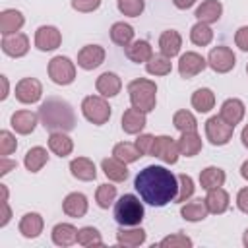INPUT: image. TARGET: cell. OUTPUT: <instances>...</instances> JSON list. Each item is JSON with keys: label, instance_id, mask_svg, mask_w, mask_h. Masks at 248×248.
Here are the masks:
<instances>
[{"label": "cell", "instance_id": "cell-7", "mask_svg": "<svg viewBox=\"0 0 248 248\" xmlns=\"http://www.w3.org/2000/svg\"><path fill=\"white\" fill-rule=\"evenodd\" d=\"M234 126L227 124L221 116H211L205 122V136L213 145H225L231 141Z\"/></svg>", "mask_w": 248, "mask_h": 248}, {"label": "cell", "instance_id": "cell-36", "mask_svg": "<svg viewBox=\"0 0 248 248\" xmlns=\"http://www.w3.org/2000/svg\"><path fill=\"white\" fill-rule=\"evenodd\" d=\"M192 107L198 112H209L215 107V93L207 87H200L192 95Z\"/></svg>", "mask_w": 248, "mask_h": 248}, {"label": "cell", "instance_id": "cell-49", "mask_svg": "<svg viewBox=\"0 0 248 248\" xmlns=\"http://www.w3.org/2000/svg\"><path fill=\"white\" fill-rule=\"evenodd\" d=\"M234 43H236V46H238L240 50L248 52V25H242V27L236 31V35H234Z\"/></svg>", "mask_w": 248, "mask_h": 248}, {"label": "cell", "instance_id": "cell-26", "mask_svg": "<svg viewBox=\"0 0 248 248\" xmlns=\"http://www.w3.org/2000/svg\"><path fill=\"white\" fill-rule=\"evenodd\" d=\"M43 227H45V221L39 213H25L19 221V232L25 238H37L43 232Z\"/></svg>", "mask_w": 248, "mask_h": 248}, {"label": "cell", "instance_id": "cell-27", "mask_svg": "<svg viewBox=\"0 0 248 248\" xmlns=\"http://www.w3.org/2000/svg\"><path fill=\"white\" fill-rule=\"evenodd\" d=\"M221 14H223V6L219 0H205L196 8V17H198V21H203V23L219 21Z\"/></svg>", "mask_w": 248, "mask_h": 248}, {"label": "cell", "instance_id": "cell-31", "mask_svg": "<svg viewBox=\"0 0 248 248\" xmlns=\"http://www.w3.org/2000/svg\"><path fill=\"white\" fill-rule=\"evenodd\" d=\"M207 213H209V209H207V205H205V200H194V202H188V203H184L182 207H180V215H182V219H186V221H190V223H196V221H203L205 217H207Z\"/></svg>", "mask_w": 248, "mask_h": 248}, {"label": "cell", "instance_id": "cell-18", "mask_svg": "<svg viewBox=\"0 0 248 248\" xmlns=\"http://www.w3.org/2000/svg\"><path fill=\"white\" fill-rule=\"evenodd\" d=\"M244 103L240 101V99H227L223 105H221V110H219V116L227 122V124H231V126H236L242 118H244Z\"/></svg>", "mask_w": 248, "mask_h": 248}, {"label": "cell", "instance_id": "cell-42", "mask_svg": "<svg viewBox=\"0 0 248 248\" xmlns=\"http://www.w3.org/2000/svg\"><path fill=\"white\" fill-rule=\"evenodd\" d=\"M114 198H116V186H112V184H101L97 188L95 200H97V205L101 209H108V205L114 202Z\"/></svg>", "mask_w": 248, "mask_h": 248}, {"label": "cell", "instance_id": "cell-47", "mask_svg": "<svg viewBox=\"0 0 248 248\" xmlns=\"http://www.w3.org/2000/svg\"><path fill=\"white\" fill-rule=\"evenodd\" d=\"M99 6H101V0H72V8L76 12H81V14L95 12Z\"/></svg>", "mask_w": 248, "mask_h": 248}, {"label": "cell", "instance_id": "cell-6", "mask_svg": "<svg viewBox=\"0 0 248 248\" xmlns=\"http://www.w3.org/2000/svg\"><path fill=\"white\" fill-rule=\"evenodd\" d=\"M48 78L56 85H70L76 79V66L68 56H54L48 62Z\"/></svg>", "mask_w": 248, "mask_h": 248}, {"label": "cell", "instance_id": "cell-38", "mask_svg": "<svg viewBox=\"0 0 248 248\" xmlns=\"http://www.w3.org/2000/svg\"><path fill=\"white\" fill-rule=\"evenodd\" d=\"M145 70H147V74H151V76H167V74H170L172 64H170V58H167V56H163V54H153V56L145 62Z\"/></svg>", "mask_w": 248, "mask_h": 248}, {"label": "cell", "instance_id": "cell-54", "mask_svg": "<svg viewBox=\"0 0 248 248\" xmlns=\"http://www.w3.org/2000/svg\"><path fill=\"white\" fill-rule=\"evenodd\" d=\"M0 79H2V93H0V99L4 101V99L8 97V78H6V76H0Z\"/></svg>", "mask_w": 248, "mask_h": 248}, {"label": "cell", "instance_id": "cell-16", "mask_svg": "<svg viewBox=\"0 0 248 248\" xmlns=\"http://www.w3.org/2000/svg\"><path fill=\"white\" fill-rule=\"evenodd\" d=\"M37 120H39V114H35L31 110H16L12 114V118H10V124L17 134L27 136V134H31L35 130Z\"/></svg>", "mask_w": 248, "mask_h": 248}, {"label": "cell", "instance_id": "cell-57", "mask_svg": "<svg viewBox=\"0 0 248 248\" xmlns=\"http://www.w3.org/2000/svg\"><path fill=\"white\" fill-rule=\"evenodd\" d=\"M242 242H244V246L248 248V229L244 231V236H242Z\"/></svg>", "mask_w": 248, "mask_h": 248}, {"label": "cell", "instance_id": "cell-4", "mask_svg": "<svg viewBox=\"0 0 248 248\" xmlns=\"http://www.w3.org/2000/svg\"><path fill=\"white\" fill-rule=\"evenodd\" d=\"M128 95H130L132 107H136L143 112H151L157 103V85L151 79L138 78L128 83Z\"/></svg>", "mask_w": 248, "mask_h": 248}, {"label": "cell", "instance_id": "cell-23", "mask_svg": "<svg viewBox=\"0 0 248 248\" xmlns=\"http://www.w3.org/2000/svg\"><path fill=\"white\" fill-rule=\"evenodd\" d=\"M23 23H25V19H23V14L19 10L8 8L0 14V31H2V35L17 33L23 27Z\"/></svg>", "mask_w": 248, "mask_h": 248}, {"label": "cell", "instance_id": "cell-55", "mask_svg": "<svg viewBox=\"0 0 248 248\" xmlns=\"http://www.w3.org/2000/svg\"><path fill=\"white\" fill-rule=\"evenodd\" d=\"M240 140H242V145L248 147V124L242 128V134H240Z\"/></svg>", "mask_w": 248, "mask_h": 248}, {"label": "cell", "instance_id": "cell-14", "mask_svg": "<svg viewBox=\"0 0 248 248\" xmlns=\"http://www.w3.org/2000/svg\"><path fill=\"white\" fill-rule=\"evenodd\" d=\"M2 50L12 58H21L29 52V39L25 33H12L4 35L2 39Z\"/></svg>", "mask_w": 248, "mask_h": 248}, {"label": "cell", "instance_id": "cell-56", "mask_svg": "<svg viewBox=\"0 0 248 248\" xmlns=\"http://www.w3.org/2000/svg\"><path fill=\"white\" fill-rule=\"evenodd\" d=\"M240 174H242L244 180H248V161L242 163V167H240Z\"/></svg>", "mask_w": 248, "mask_h": 248}, {"label": "cell", "instance_id": "cell-21", "mask_svg": "<svg viewBox=\"0 0 248 248\" xmlns=\"http://www.w3.org/2000/svg\"><path fill=\"white\" fill-rule=\"evenodd\" d=\"M180 46H182V37L178 31L174 29H167L161 33L159 37V48H161V54L167 56V58H172L180 52Z\"/></svg>", "mask_w": 248, "mask_h": 248}, {"label": "cell", "instance_id": "cell-2", "mask_svg": "<svg viewBox=\"0 0 248 248\" xmlns=\"http://www.w3.org/2000/svg\"><path fill=\"white\" fill-rule=\"evenodd\" d=\"M39 120L48 132H70L76 128V112L72 105L60 97H48L39 107Z\"/></svg>", "mask_w": 248, "mask_h": 248}, {"label": "cell", "instance_id": "cell-22", "mask_svg": "<svg viewBox=\"0 0 248 248\" xmlns=\"http://www.w3.org/2000/svg\"><path fill=\"white\" fill-rule=\"evenodd\" d=\"M95 87L97 91L103 95V97H114L120 93L122 89V79L114 74V72H103L97 81H95Z\"/></svg>", "mask_w": 248, "mask_h": 248}, {"label": "cell", "instance_id": "cell-30", "mask_svg": "<svg viewBox=\"0 0 248 248\" xmlns=\"http://www.w3.org/2000/svg\"><path fill=\"white\" fill-rule=\"evenodd\" d=\"M116 242L120 244V246H128V248H136V246H140V244H143L145 242V231L141 229V227H130V229H120L118 232H116Z\"/></svg>", "mask_w": 248, "mask_h": 248}, {"label": "cell", "instance_id": "cell-20", "mask_svg": "<svg viewBox=\"0 0 248 248\" xmlns=\"http://www.w3.org/2000/svg\"><path fill=\"white\" fill-rule=\"evenodd\" d=\"M101 169H103V172L107 174V178L112 180V182H124V180L128 178V174H130L126 163L120 161V159H116L114 155L103 159V161H101Z\"/></svg>", "mask_w": 248, "mask_h": 248}, {"label": "cell", "instance_id": "cell-28", "mask_svg": "<svg viewBox=\"0 0 248 248\" xmlns=\"http://www.w3.org/2000/svg\"><path fill=\"white\" fill-rule=\"evenodd\" d=\"M124 50H126V56H128L132 62H136V64L147 62V60L153 56V48H151V45H149L147 41H143V39L132 41Z\"/></svg>", "mask_w": 248, "mask_h": 248}, {"label": "cell", "instance_id": "cell-34", "mask_svg": "<svg viewBox=\"0 0 248 248\" xmlns=\"http://www.w3.org/2000/svg\"><path fill=\"white\" fill-rule=\"evenodd\" d=\"M48 161V153L45 147L37 145V147H31L27 153H25V159H23V165L29 172H39Z\"/></svg>", "mask_w": 248, "mask_h": 248}, {"label": "cell", "instance_id": "cell-39", "mask_svg": "<svg viewBox=\"0 0 248 248\" xmlns=\"http://www.w3.org/2000/svg\"><path fill=\"white\" fill-rule=\"evenodd\" d=\"M172 124L174 128L182 134V132H196L198 130V120L190 110H176L172 116Z\"/></svg>", "mask_w": 248, "mask_h": 248}, {"label": "cell", "instance_id": "cell-50", "mask_svg": "<svg viewBox=\"0 0 248 248\" xmlns=\"http://www.w3.org/2000/svg\"><path fill=\"white\" fill-rule=\"evenodd\" d=\"M236 205H238V209L242 213L248 215V186L242 188V190H238V194H236Z\"/></svg>", "mask_w": 248, "mask_h": 248}, {"label": "cell", "instance_id": "cell-41", "mask_svg": "<svg viewBox=\"0 0 248 248\" xmlns=\"http://www.w3.org/2000/svg\"><path fill=\"white\" fill-rule=\"evenodd\" d=\"M78 244L81 246H103L101 232L95 227H83L78 231Z\"/></svg>", "mask_w": 248, "mask_h": 248}, {"label": "cell", "instance_id": "cell-51", "mask_svg": "<svg viewBox=\"0 0 248 248\" xmlns=\"http://www.w3.org/2000/svg\"><path fill=\"white\" fill-rule=\"evenodd\" d=\"M0 205H2V219H0V227H6L10 217H12V211H10V205H8V200H0Z\"/></svg>", "mask_w": 248, "mask_h": 248}, {"label": "cell", "instance_id": "cell-53", "mask_svg": "<svg viewBox=\"0 0 248 248\" xmlns=\"http://www.w3.org/2000/svg\"><path fill=\"white\" fill-rule=\"evenodd\" d=\"M172 2H174V6H176L178 10H188L190 6L196 4V0H172Z\"/></svg>", "mask_w": 248, "mask_h": 248}, {"label": "cell", "instance_id": "cell-25", "mask_svg": "<svg viewBox=\"0 0 248 248\" xmlns=\"http://www.w3.org/2000/svg\"><path fill=\"white\" fill-rule=\"evenodd\" d=\"M48 149L58 157H68L72 153V149H74V141L66 132H50Z\"/></svg>", "mask_w": 248, "mask_h": 248}, {"label": "cell", "instance_id": "cell-33", "mask_svg": "<svg viewBox=\"0 0 248 248\" xmlns=\"http://www.w3.org/2000/svg\"><path fill=\"white\" fill-rule=\"evenodd\" d=\"M225 170L219 167H205L200 172V186L203 190H211V188H219L225 184Z\"/></svg>", "mask_w": 248, "mask_h": 248}, {"label": "cell", "instance_id": "cell-10", "mask_svg": "<svg viewBox=\"0 0 248 248\" xmlns=\"http://www.w3.org/2000/svg\"><path fill=\"white\" fill-rule=\"evenodd\" d=\"M43 95V85L37 78H23L16 85V99L23 105H33L41 99Z\"/></svg>", "mask_w": 248, "mask_h": 248}, {"label": "cell", "instance_id": "cell-29", "mask_svg": "<svg viewBox=\"0 0 248 248\" xmlns=\"http://www.w3.org/2000/svg\"><path fill=\"white\" fill-rule=\"evenodd\" d=\"M52 242L56 246H72L78 242V229L70 223H58L52 229Z\"/></svg>", "mask_w": 248, "mask_h": 248}, {"label": "cell", "instance_id": "cell-44", "mask_svg": "<svg viewBox=\"0 0 248 248\" xmlns=\"http://www.w3.org/2000/svg\"><path fill=\"white\" fill-rule=\"evenodd\" d=\"M145 8V2L143 0H118V10L120 14L128 16V17H138L141 16Z\"/></svg>", "mask_w": 248, "mask_h": 248}, {"label": "cell", "instance_id": "cell-43", "mask_svg": "<svg viewBox=\"0 0 248 248\" xmlns=\"http://www.w3.org/2000/svg\"><path fill=\"white\" fill-rule=\"evenodd\" d=\"M194 188H196V186H194L192 176H188V174H178V194H176L174 202H176V203H182V202H186L188 198H192Z\"/></svg>", "mask_w": 248, "mask_h": 248}, {"label": "cell", "instance_id": "cell-40", "mask_svg": "<svg viewBox=\"0 0 248 248\" xmlns=\"http://www.w3.org/2000/svg\"><path fill=\"white\" fill-rule=\"evenodd\" d=\"M112 155H114L116 159L124 161L126 165H128V163H134V161H138V159L141 157V153H140V149L136 147V143H128V141L116 143V145L112 147Z\"/></svg>", "mask_w": 248, "mask_h": 248}, {"label": "cell", "instance_id": "cell-19", "mask_svg": "<svg viewBox=\"0 0 248 248\" xmlns=\"http://www.w3.org/2000/svg\"><path fill=\"white\" fill-rule=\"evenodd\" d=\"M70 172H72L74 178L85 180V182L97 178L95 163H93L91 159H87V157H76V159H72V163H70Z\"/></svg>", "mask_w": 248, "mask_h": 248}, {"label": "cell", "instance_id": "cell-13", "mask_svg": "<svg viewBox=\"0 0 248 248\" xmlns=\"http://www.w3.org/2000/svg\"><path fill=\"white\" fill-rule=\"evenodd\" d=\"M105 62V48L101 45H85L78 52V66L83 70H95Z\"/></svg>", "mask_w": 248, "mask_h": 248}, {"label": "cell", "instance_id": "cell-3", "mask_svg": "<svg viewBox=\"0 0 248 248\" xmlns=\"http://www.w3.org/2000/svg\"><path fill=\"white\" fill-rule=\"evenodd\" d=\"M114 221L120 227H136L143 221L145 209L143 203L140 202L138 196L134 194H124L118 198V202L114 203Z\"/></svg>", "mask_w": 248, "mask_h": 248}, {"label": "cell", "instance_id": "cell-48", "mask_svg": "<svg viewBox=\"0 0 248 248\" xmlns=\"http://www.w3.org/2000/svg\"><path fill=\"white\" fill-rule=\"evenodd\" d=\"M153 140H155V136H151V134H140V136H138V140H136V147L140 149L141 155H149V153H151Z\"/></svg>", "mask_w": 248, "mask_h": 248}, {"label": "cell", "instance_id": "cell-11", "mask_svg": "<svg viewBox=\"0 0 248 248\" xmlns=\"http://www.w3.org/2000/svg\"><path fill=\"white\" fill-rule=\"evenodd\" d=\"M62 43V33L54 25H41L35 31V46L43 52L58 48Z\"/></svg>", "mask_w": 248, "mask_h": 248}, {"label": "cell", "instance_id": "cell-1", "mask_svg": "<svg viewBox=\"0 0 248 248\" xmlns=\"http://www.w3.org/2000/svg\"><path fill=\"white\" fill-rule=\"evenodd\" d=\"M134 188L140 194L141 202L153 207H163L174 202L178 194V176H174L165 167L149 165L136 174Z\"/></svg>", "mask_w": 248, "mask_h": 248}, {"label": "cell", "instance_id": "cell-45", "mask_svg": "<svg viewBox=\"0 0 248 248\" xmlns=\"http://www.w3.org/2000/svg\"><path fill=\"white\" fill-rule=\"evenodd\" d=\"M161 248H190L192 246V240L186 236V234H170V236H165L161 242H159Z\"/></svg>", "mask_w": 248, "mask_h": 248}, {"label": "cell", "instance_id": "cell-32", "mask_svg": "<svg viewBox=\"0 0 248 248\" xmlns=\"http://www.w3.org/2000/svg\"><path fill=\"white\" fill-rule=\"evenodd\" d=\"M178 149H180V155H186V157H194L202 151V138L198 136V132H182V136L178 138Z\"/></svg>", "mask_w": 248, "mask_h": 248}, {"label": "cell", "instance_id": "cell-9", "mask_svg": "<svg viewBox=\"0 0 248 248\" xmlns=\"http://www.w3.org/2000/svg\"><path fill=\"white\" fill-rule=\"evenodd\" d=\"M153 157L161 159L163 163H169V165H174L178 161V155H180V149H178V143L170 138V136H157L153 140V147H151V153Z\"/></svg>", "mask_w": 248, "mask_h": 248}, {"label": "cell", "instance_id": "cell-35", "mask_svg": "<svg viewBox=\"0 0 248 248\" xmlns=\"http://www.w3.org/2000/svg\"><path fill=\"white\" fill-rule=\"evenodd\" d=\"M110 39H112L114 45L126 48V46L134 41V27H132L130 23L116 21V23H112V27H110Z\"/></svg>", "mask_w": 248, "mask_h": 248}, {"label": "cell", "instance_id": "cell-58", "mask_svg": "<svg viewBox=\"0 0 248 248\" xmlns=\"http://www.w3.org/2000/svg\"><path fill=\"white\" fill-rule=\"evenodd\" d=\"M246 74H248V64H246Z\"/></svg>", "mask_w": 248, "mask_h": 248}, {"label": "cell", "instance_id": "cell-46", "mask_svg": "<svg viewBox=\"0 0 248 248\" xmlns=\"http://www.w3.org/2000/svg\"><path fill=\"white\" fill-rule=\"evenodd\" d=\"M16 149H17L16 138H14L8 130H2V132H0V155H2V157H8V155H12Z\"/></svg>", "mask_w": 248, "mask_h": 248}, {"label": "cell", "instance_id": "cell-8", "mask_svg": "<svg viewBox=\"0 0 248 248\" xmlns=\"http://www.w3.org/2000/svg\"><path fill=\"white\" fill-rule=\"evenodd\" d=\"M234 64H236V56H234V52H232L229 46L219 45V46H215V48L209 50L207 66H209L213 72H217V74H227V72H231V70L234 68Z\"/></svg>", "mask_w": 248, "mask_h": 248}, {"label": "cell", "instance_id": "cell-52", "mask_svg": "<svg viewBox=\"0 0 248 248\" xmlns=\"http://www.w3.org/2000/svg\"><path fill=\"white\" fill-rule=\"evenodd\" d=\"M16 167H17L16 161H10L8 157H2V159H0V174H2V176L8 174V172H10L12 169H16Z\"/></svg>", "mask_w": 248, "mask_h": 248}, {"label": "cell", "instance_id": "cell-17", "mask_svg": "<svg viewBox=\"0 0 248 248\" xmlns=\"http://www.w3.org/2000/svg\"><path fill=\"white\" fill-rule=\"evenodd\" d=\"M62 209L68 217H74V219H79L87 213V198L81 194V192H72L64 198L62 202Z\"/></svg>", "mask_w": 248, "mask_h": 248}, {"label": "cell", "instance_id": "cell-12", "mask_svg": "<svg viewBox=\"0 0 248 248\" xmlns=\"http://www.w3.org/2000/svg\"><path fill=\"white\" fill-rule=\"evenodd\" d=\"M207 66V60L198 52H184L178 60V74L182 78H194L200 72H203Z\"/></svg>", "mask_w": 248, "mask_h": 248}, {"label": "cell", "instance_id": "cell-37", "mask_svg": "<svg viewBox=\"0 0 248 248\" xmlns=\"http://www.w3.org/2000/svg\"><path fill=\"white\" fill-rule=\"evenodd\" d=\"M190 41L198 46H207L213 41V29L209 27V23L198 21L196 25H192L190 29Z\"/></svg>", "mask_w": 248, "mask_h": 248}, {"label": "cell", "instance_id": "cell-24", "mask_svg": "<svg viewBox=\"0 0 248 248\" xmlns=\"http://www.w3.org/2000/svg\"><path fill=\"white\" fill-rule=\"evenodd\" d=\"M229 194L219 186V188H211L207 190V196H205V205L209 209V213H215V215H221L229 209Z\"/></svg>", "mask_w": 248, "mask_h": 248}, {"label": "cell", "instance_id": "cell-15", "mask_svg": "<svg viewBox=\"0 0 248 248\" xmlns=\"http://www.w3.org/2000/svg\"><path fill=\"white\" fill-rule=\"evenodd\" d=\"M147 112L132 107V108H126L124 114H122V130L126 134H140L145 124H147V118H145Z\"/></svg>", "mask_w": 248, "mask_h": 248}, {"label": "cell", "instance_id": "cell-5", "mask_svg": "<svg viewBox=\"0 0 248 248\" xmlns=\"http://www.w3.org/2000/svg\"><path fill=\"white\" fill-rule=\"evenodd\" d=\"M81 112L83 116L95 124V126H103L108 122L112 110H110V105L107 103V99L103 95H89L81 101Z\"/></svg>", "mask_w": 248, "mask_h": 248}]
</instances>
